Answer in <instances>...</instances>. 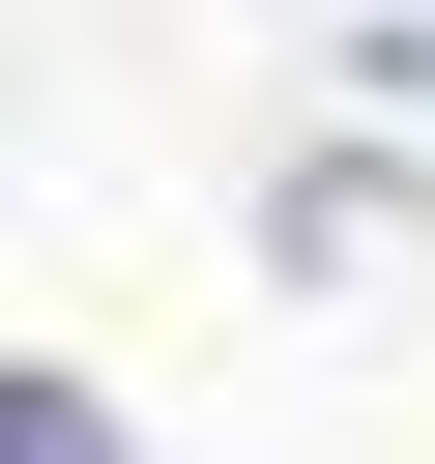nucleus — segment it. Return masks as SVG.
<instances>
[{
    "label": "nucleus",
    "instance_id": "1",
    "mask_svg": "<svg viewBox=\"0 0 435 464\" xmlns=\"http://www.w3.org/2000/svg\"><path fill=\"white\" fill-rule=\"evenodd\" d=\"M0 464H116V406L87 377H0Z\"/></svg>",
    "mask_w": 435,
    "mask_h": 464
}]
</instances>
